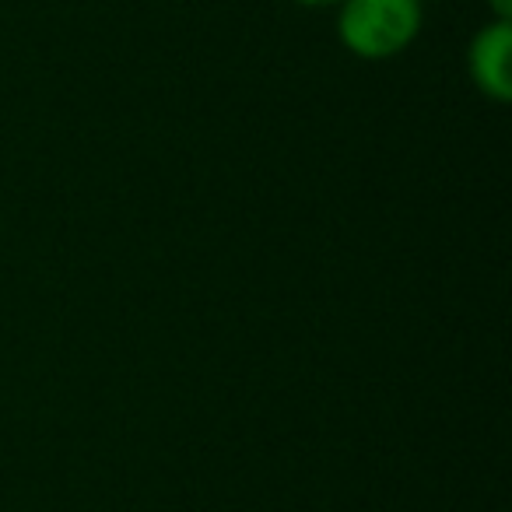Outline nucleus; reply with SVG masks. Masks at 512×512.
<instances>
[{"label":"nucleus","instance_id":"nucleus-1","mask_svg":"<svg viewBox=\"0 0 512 512\" xmlns=\"http://www.w3.org/2000/svg\"><path fill=\"white\" fill-rule=\"evenodd\" d=\"M341 43L365 60H386L421 29V0H341Z\"/></svg>","mask_w":512,"mask_h":512},{"label":"nucleus","instance_id":"nucleus-4","mask_svg":"<svg viewBox=\"0 0 512 512\" xmlns=\"http://www.w3.org/2000/svg\"><path fill=\"white\" fill-rule=\"evenodd\" d=\"M302 8H330V4H341V0H295Z\"/></svg>","mask_w":512,"mask_h":512},{"label":"nucleus","instance_id":"nucleus-2","mask_svg":"<svg viewBox=\"0 0 512 512\" xmlns=\"http://www.w3.org/2000/svg\"><path fill=\"white\" fill-rule=\"evenodd\" d=\"M509 46H512V25L509 22L488 25V29L477 32V39L470 43V74H474L477 88L498 102L512 99Z\"/></svg>","mask_w":512,"mask_h":512},{"label":"nucleus","instance_id":"nucleus-3","mask_svg":"<svg viewBox=\"0 0 512 512\" xmlns=\"http://www.w3.org/2000/svg\"><path fill=\"white\" fill-rule=\"evenodd\" d=\"M491 8H495L498 22H509V15H512V0H491Z\"/></svg>","mask_w":512,"mask_h":512}]
</instances>
